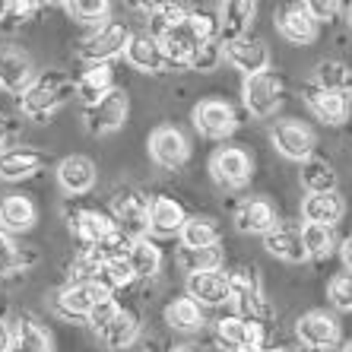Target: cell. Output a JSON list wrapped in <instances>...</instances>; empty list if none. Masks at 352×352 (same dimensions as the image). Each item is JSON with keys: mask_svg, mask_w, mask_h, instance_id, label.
I'll list each match as a JSON object with an SVG mask.
<instances>
[{"mask_svg": "<svg viewBox=\"0 0 352 352\" xmlns=\"http://www.w3.org/2000/svg\"><path fill=\"white\" fill-rule=\"evenodd\" d=\"M76 92L74 82H67V76L60 74H45L35 76V82L19 96V111L32 121H45L64 105L67 98Z\"/></svg>", "mask_w": 352, "mask_h": 352, "instance_id": "1", "label": "cell"}, {"mask_svg": "<svg viewBox=\"0 0 352 352\" xmlns=\"http://www.w3.org/2000/svg\"><path fill=\"white\" fill-rule=\"evenodd\" d=\"M127 92L124 89H111L108 96H102L92 105H82V124L92 137H105V133H115L118 127H124L127 121Z\"/></svg>", "mask_w": 352, "mask_h": 352, "instance_id": "2", "label": "cell"}, {"mask_svg": "<svg viewBox=\"0 0 352 352\" xmlns=\"http://www.w3.org/2000/svg\"><path fill=\"white\" fill-rule=\"evenodd\" d=\"M251 172H254V162H251V156L241 146H222L210 159V175L226 190L245 188L248 181H251Z\"/></svg>", "mask_w": 352, "mask_h": 352, "instance_id": "3", "label": "cell"}, {"mask_svg": "<svg viewBox=\"0 0 352 352\" xmlns=\"http://www.w3.org/2000/svg\"><path fill=\"white\" fill-rule=\"evenodd\" d=\"M111 216H115L121 235H127L131 241L146 238L149 232V200L137 190H121L111 200Z\"/></svg>", "mask_w": 352, "mask_h": 352, "instance_id": "4", "label": "cell"}, {"mask_svg": "<svg viewBox=\"0 0 352 352\" xmlns=\"http://www.w3.org/2000/svg\"><path fill=\"white\" fill-rule=\"evenodd\" d=\"M131 29L121 23H108L102 25L98 32H92L89 38L82 41V60H89V64H108L111 58H118V54H127V45H131Z\"/></svg>", "mask_w": 352, "mask_h": 352, "instance_id": "5", "label": "cell"}, {"mask_svg": "<svg viewBox=\"0 0 352 352\" xmlns=\"http://www.w3.org/2000/svg\"><path fill=\"white\" fill-rule=\"evenodd\" d=\"M241 102L254 118H270L283 102V80L276 74H257L245 76V89H241Z\"/></svg>", "mask_w": 352, "mask_h": 352, "instance_id": "6", "label": "cell"}, {"mask_svg": "<svg viewBox=\"0 0 352 352\" xmlns=\"http://www.w3.org/2000/svg\"><path fill=\"white\" fill-rule=\"evenodd\" d=\"M149 159L162 168H181V165L188 162L190 156V146H188V137L172 127V124H162L156 131L149 133Z\"/></svg>", "mask_w": 352, "mask_h": 352, "instance_id": "7", "label": "cell"}, {"mask_svg": "<svg viewBox=\"0 0 352 352\" xmlns=\"http://www.w3.org/2000/svg\"><path fill=\"white\" fill-rule=\"evenodd\" d=\"M102 298H111V292L98 279H86V283H70V286L60 289L54 305L64 318H89V311Z\"/></svg>", "mask_w": 352, "mask_h": 352, "instance_id": "8", "label": "cell"}, {"mask_svg": "<svg viewBox=\"0 0 352 352\" xmlns=\"http://www.w3.org/2000/svg\"><path fill=\"white\" fill-rule=\"evenodd\" d=\"M194 127L210 140L232 137L238 127L235 108H232L229 102H222V98H204V102L194 108Z\"/></svg>", "mask_w": 352, "mask_h": 352, "instance_id": "9", "label": "cell"}, {"mask_svg": "<svg viewBox=\"0 0 352 352\" xmlns=\"http://www.w3.org/2000/svg\"><path fill=\"white\" fill-rule=\"evenodd\" d=\"M270 140L276 153L292 162H308L314 156V133L311 127H305L298 121H279L270 131Z\"/></svg>", "mask_w": 352, "mask_h": 352, "instance_id": "10", "label": "cell"}, {"mask_svg": "<svg viewBox=\"0 0 352 352\" xmlns=\"http://www.w3.org/2000/svg\"><path fill=\"white\" fill-rule=\"evenodd\" d=\"M222 51H226V60H229L232 67H238L245 76L267 74V67H270V51H267V45H263L261 38H251V35L222 45Z\"/></svg>", "mask_w": 352, "mask_h": 352, "instance_id": "11", "label": "cell"}, {"mask_svg": "<svg viewBox=\"0 0 352 352\" xmlns=\"http://www.w3.org/2000/svg\"><path fill=\"white\" fill-rule=\"evenodd\" d=\"M295 336L308 349H330V346L340 343V324L327 311H308L295 324Z\"/></svg>", "mask_w": 352, "mask_h": 352, "instance_id": "12", "label": "cell"}, {"mask_svg": "<svg viewBox=\"0 0 352 352\" xmlns=\"http://www.w3.org/2000/svg\"><path fill=\"white\" fill-rule=\"evenodd\" d=\"M32 82H35L32 58L16 48H0V89L23 96Z\"/></svg>", "mask_w": 352, "mask_h": 352, "instance_id": "13", "label": "cell"}, {"mask_svg": "<svg viewBox=\"0 0 352 352\" xmlns=\"http://www.w3.org/2000/svg\"><path fill=\"white\" fill-rule=\"evenodd\" d=\"M48 156L35 146H7L0 149V178L3 181H23L41 172Z\"/></svg>", "mask_w": 352, "mask_h": 352, "instance_id": "14", "label": "cell"}, {"mask_svg": "<svg viewBox=\"0 0 352 352\" xmlns=\"http://www.w3.org/2000/svg\"><path fill=\"white\" fill-rule=\"evenodd\" d=\"M276 210L263 197H248L235 210V229L245 232V235H267V232L276 229Z\"/></svg>", "mask_w": 352, "mask_h": 352, "instance_id": "15", "label": "cell"}, {"mask_svg": "<svg viewBox=\"0 0 352 352\" xmlns=\"http://www.w3.org/2000/svg\"><path fill=\"white\" fill-rule=\"evenodd\" d=\"M276 29L292 45H311L314 35H318V19L311 16L308 3H289L276 16Z\"/></svg>", "mask_w": 352, "mask_h": 352, "instance_id": "16", "label": "cell"}, {"mask_svg": "<svg viewBox=\"0 0 352 352\" xmlns=\"http://www.w3.org/2000/svg\"><path fill=\"white\" fill-rule=\"evenodd\" d=\"M226 279H229V302L235 305V311L241 318H254V311L263 308L261 283H257L254 270H232Z\"/></svg>", "mask_w": 352, "mask_h": 352, "instance_id": "17", "label": "cell"}, {"mask_svg": "<svg viewBox=\"0 0 352 352\" xmlns=\"http://www.w3.org/2000/svg\"><path fill=\"white\" fill-rule=\"evenodd\" d=\"M188 222V213L184 206L175 200V197H153L149 200V232L159 238H168V235H181Z\"/></svg>", "mask_w": 352, "mask_h": 352, "instance_id": "18", "label": "cell"}, {"mask_svg": "<svg viewBox=\"0 0 352 352\" xmlns=\"http://www.w3.org/2000/svg\"><path fill=\"white\" fill-rule=\"evenodd\" d=\"M257 16V3H248V0H232V3H222L219 10V41L229 45L235 38H245L251 23Z\"/></svg>", "mask_w": 352, "mask_h": 352, "instance_id": "19", "label": "cell"}, {"mask_svg": "<svg viewBox=\"0 0 352 352\" xmlns=\"http://www.w3.org/2000/svg\"><path fill=\"white\" fill-rule=\"evenodd\" d=\"M305 102H308V108H311L320 121L333 124V127H336V124H343L346 118H349V98L340 96V92L320 89V86H314V82H308V86H305Z\"/></svg>", "mask_w": 352, "mask_h": 352, "instance_id": "20", "label": "cell"}, {"mask_svg": "<svg viewBox=\"0 0 352 352\" xmlns=\"http://www.w3.org/2000/svg\"><path fill=\"white\" fill-rule=\"evenodd\" d=\"M263 248H267L273 257H279V261H286V263L308 261L305 245H302V229L286 226V222H276V229L263 235Z\"/></svg>", "mask_w": 352, "mask_h": 352, "instance_id": "21", "label": "cell"}, {"mask_svg": "<svg viewBox=\"0 0 352 352\" xmlns=\"http://www.w3.org/2000/svg\"><path fill=\"white\" fill-rule=\"evenodd\" d=\"M58 181L70 197L89 194L92 184H96V165L86 156H67L64 162L58 165Z\"/></svg>", "mask_w": 352, "mask_h": 352, "instance_id": "22", "label": "cell"}, {"mask_svg": "<svg viewBox=\"0 0 352 352\" xmlns=\"http://www.w3.org/2000/svg\"><path fill=\"white\" fill-rule=\"evenodd\" d=\"M343 213H346V204L336 190L333 194H308L302 200L305 222H314V226H330L333 229L336 222L343 219Z\"/></svg>", "mask_w": 352, "mask_h": 352, "instance_id": "23", "label": "cell"}, {"mask_svg": "<svg viewBox=\"0 0 352 352\" xmlns=\"http://www.w3.org/2000/svg\"><path fill=\"white\" fill-rule=\"evenodd\" d=\"M188 298H194L197 305L216 308V305L229 302V279L222 273H197L188 276Z\"/></svg>", "mask_w": 352, "mask_h": 352, "instance_id": "24", "label": "cell"}, {"mask_svg": "<svg viewBox=\"0 0 352 352\" xmlns=\"http://www.w3.org/2000/svg\"><path fill=\"white\" fill-rule=\"evenodd\" d=\"M35 226V204L23 194H10L0 200V229L13 235V232H29Z\"/></svg>", "mask_w": 352, "mask_h": 352, "instance_id": "25", "label": "cell"}, {"mask_svg": "<svg viewBox=\"0 0 352 352\" xmlns=\"http://www.w3.org/2000/svg\"><path fill=\"white\" fill-rule=\"evenodd\" d=\"M111 89H118L111 64H89L82 70L80 80H76V96L82 98V105H92V102H98V98L108 96Z\"/></svg>", "mask_w": 352, "mask_h": 352, "instance_id": "26", "label": "cell"}, {"mask_svg": "<svg viewBox=\"0 0 352 352\" xmlns=\"http://www.w3.org/2000/svg\"><path fill=\"white\" fill-rule=\"evenodd\" d=\"M197 45H200V41L190 35L188 23L159 38V48H162V58L168 67H190V60H194V54H197Z\"/></svg>", "mask_w": 352, "mask_h": 352, "instance_id": "27", "label": "cell"}, {"mask_svg": "<svg viewBox=\"0 0 352 352\" xmlns=\"http://www.w3.org/2000/svg\"><path fill=\"white\" fill-rule=\"evenodd\" d=\"M140 7L149 13V35L156 41L162 38V35H168L172 29L184 25L190 16V10L184 7V3H140Z\"/></svg>", "mask_w": 352, "mask_h": 352, "instance_id": "28", "label": "cell"}, {"mask_svg": "<svg viewBox=\"0 0 352 352\" xmlns=\"http://www.w3.org/2000/svg\"><path fill=\"white\" fill-rule=\"evenodd\" d=\"M127 60H131L137 70H143V74H159V70H165V58H162V48H159V41L153 38V35H133L131 45H127Z\"/></svg>", "mask_w": 352, "mask_h": 352, "instance_id": "29", "label": "cell"}, {"mask_svg": "<svg viewBox=\"0 0 352 352\" xmlns=\"http://www.w3.org/2000/svg\"><path fill=\"white\" fill-rule=\"evenodd\" d=\"M10 352H51V336L45 333L38 320L19 318L13 324V340H10Z\"/></svg>", "mask_w": 352, "mask_h": 352, "instance_id": "30", "label": "cell"}, {"mask_svg": "<svg viewBox=\"0 0 352 352\" xmlns=\"http://www.w3.org/2000/svg\"><path fill=\"white\" fill-rule=\"evenodd\" d=\"M181 245L197 251V248H216L219 245V226L210 216H188L184 229H181Z\"/></svg>", "mask_w": 352, "mask_h": 352, "instance_id": "31", "label": "cell"}, {"mask_svg": "<svg viewBox=\"0 0 352 352\" xmlns=\"http://www.w3.org/2000/svg\"><path fill=\"white\" fill-rule=\"evenodd\" d=\"M302 184L308 194H333L336 190V172L327 159L311 156L308 162H302Z\"/></svg>", "mask_w": 352, "mask_h": 352, "instance_id": "32", "label": "cell"}, {"mask_svg": "<svg viewBox=\"0 0 352 352\" xmlns=\"http://www.w3.org/2000/svg\"><path fill=\"white\" fill-rule=\"evenodd\" d=\"M314 86L327 92H340L349 96L352 92V67H346L343 60H320L314 70Z\"/></svg>", "mask_w": 352, "mask_h": 352, "instance_id": "33", "label": "cell"}, {"mask_svg": "<svg viewBox=\"0 0 352 352\" xmlns=\"http://www.w3.org/2000/svg\"><path fill=\"white\" fill-rule=\"evenodd\" d=\"M127 261H131L133 273H137V279H153L159 273V267H162V251H159L149 238H137L131 245V254H127Z\"/></svg>", "mask_w": 352, "mask_h": 352, "instance_id": "34", "label": "cell"}, {"mask_svg": "<svg viewBox=\"0 0 352 352\" xmlns=\"http://www.w3.org/2000/svg\"><path fill=\"white\" fill-rule=\"evenodd\" d=\"M178 263L184 267V273H188V276H197V273H219L222 251H219V245H216V248H197V251L181 248Z\"/></svg>", "mask_w": 352, "mask_h": 352, "instance_id": "35", "label": "cell"}, {"mask_svg": "<svg viewBox=\"0 0 352 352\" xmlns=\"http://www.w3.org/2000/svg\"><path fill=\"white\" fill-rule=\"evenodd\" d=\"M165 320L172 330H181V333H190L204 324V311L194 298H175L168 308H165Z\"/></svg>", "mask_w": 352, "mask_h": 352, "instance_id": "36", "label": "cell"}, {"mask_svg": "<svg viewBox=\"0 0 352 352\" xmlns=\"http://www.w3.org/2000/svg\"><path fill=\"white\" fill-rule=\"evenodd\" d=\"M302 245H305V254L314 257V261H324L330 257V251L336 248V238L330 226H314V222H305L302 226Z\"/></svg>", "mask_w": 352, "mask_h": 352, "instance_id": "37", "label": "cell"}, {"mask_svg": "<svg viewBox=\"0 0 352 352\" xmlns=\"http://www.w3.org/2000/svg\"><path fill=\"white\" fill-rule=\"evenodd\" d=\"M137 333H140L137 314H133V311H124V308H121V314L111 320V327L102 333V340H105L111 349H127V346L137 340Z\"/></svg>", "mask_w": 352, "mask_h": 352, "instance_id": "38", "label": "cell"}, {"mask_svg": "<svg viewBox=\"0 0 352 352\" xmlns=\"http://www.w3.org/2000/svg\"><path fill=\"white\" fill-rule=\"evenodd\" d=\"M64 10L76 23L82 25H108V13H111V3L108 0H74V3H64Z\"/></svg>", "mask_w": 352, "mask_h": 352, "instance_id": "39", "label": "cell"}, {"mask_svg": "<svg viewBox=\"0 0 352 352\" xmlns=\"http://www.w3.org/2000/svg\"><path fill=\"white\" fill-rule=\"evenodd\" d=\"M133 279H137V273H133V267H131L127 257H108V261L102 263V273H98V283H102L108 292L127 289Z\"/></svg>", "mask_w": 352, "mask_h": 352, "instance_id": "40", "label": "cell"}, {"mask_svg": "<svg viewBox=\"0 0 352 352\" xmlns=\"http://www.w3.org/2000/svg\"><path fill=\"white\" fill-rule=\"evenodd\" d=\"M32 261H35V254H23V251L13 245V238L0 229V276L23 270L25 263H32Z\"/></svg>", "mask_w": 352, "mask_h": 352, "instance_id": "41", "label": "cell"}, {"mask_svg": "<svg viewBox=\"0 0 352 352\" xmlns=\"http://www.w3.org/2000/svg\"><path fill=\"white\" fill-rule=\"evenodd\" d=\"M216 340L222 346H229L232 352L238 346H245V318L241 314H229V318H219L216 320Z\"/></svg>", "mask_w": 352, "mask_h": 352, "instance_id": "42", "label": "cell"}, {"mask_svg": "<svg viewBox=\"0 0 352 352\" xmlns=\"http://www.w3.org/2000/svg\"><path fill=\"white\" fill-rule=\"evenodd\" d=\"M188 29L200 45H204V41H219V19H216L213 13H206V10H190Z\"/></svg>", "mask_w": 352, "mask_h": 352, "instance_id": "43", "label": "cell"}, {"mask_svg": "<svg viewBox=\"0 0 352 352\" xmlns=\"http://www.w3.org/2000/svg\"><path fill=\"white\" fill-rule=\"evenodd\" d=\"M118 314H121V305H118L115 298H102V302H96V308L89 311V318L86 320H89V327L102 336L108 327H111V320H115Z\"/></svg>", "mask_w": 352, "mask_h": 352, "instance_id": "44", "label": "cell"}, {"mask_svg": "<svg viewBox=\"0 0 352 352\" xmlns=\"http://www.w3.org/2000/svg\"><path fill=\"white\" fill-rule=\"evenodd\" d=\"M219 60H226L222 41H204V45H197V54H194V60H190V67H194V70L210 74V70H216V67H219Z\"/></svg>", "mask_w": 352, "mask_h": 352, "instance_id": "45", "label": "cell"}, {"mask_svg": "<svg viewBox=\"0 0 352 352\" xmlns=\"http://www.w3.org/2000/svg\"><path fill=\"white\" fill-rule=\"evenodd\" d=\"M330 302L340 308V311H352V273H340V276L330 279Z\"/></svg>", "mask_w": 352, "mask_h": 352, "instance_id": "46", "label": "cell"}, {"mask_svg": "<svg viewBox=\"0 0 352 352\" xmlns=\"http://www.w3.org/2000/svg\"><path fill=\"white\" fill-rule=\"evenodd\" d=\"M38 10V3H32V0H7V16H3V23H0V29H16V25L29 23L32 19V13Z\"/></svg>", "mask_w": 352, "mask_h": 352, "instance_id": "47", "label": "cell"}, {"mask_svg": "<svg viewBox=\"0 0 352 352\" xmlns=\"http://www.w3.org/2000/svg\"><path fill=\"white\" fill-rule=\"evenodd\" d=\"M308 10H311V16L318 19V23H320V19H327V23H330V19L343 10V3H333V0H330V3H327V0H311V3H308Z\"/></svg>", "mask_w": 352, "mask_h": 352, "instance_id": "48", "label": "cell"}, {"mask_svg": "<svg viewBox=\"0 0 352 352\" xmlns=\"http://www.w3.org/2000/svg\"><path fill=\"white\" fill-rule=\"evenodd\" d=\"M267 340V330L257 318H245V346H263Z\"/></svg>", "mask_w": 352, "mask_h": 352, "instance_id": "49", "label": "cell"}, {"mask_svg": "<svg viewBox=\"0 0 352 352\" xmlns=\"http://www.w3.org/2000/svg\"><path fill=\"white\" fill-rule=\"evenodd\" d=\"M10 340H13V330L0 320V352H10Z\"/></svg>", "mask_w": 352, "mask_h": 352, "instance_id": "50", "label": "cell"}, {"mask_svg": "<svg viewBox=\"0 0 352 352\" xmlns=\"http://www.w3.org/2000/svg\"><path fill=\"white\" fill-rule=\"evenodd\" d=\"M340 254H343V263H346V270L352 273V235L343 241V248H340Z\"/></svg>", "mask_w": 352, "mask_h": 352, "instance_id": "51", "label": "cell"}, {"mask_svg": "<svg viewBox=\"0 0 352 352\" xmlns=\"http://www.w3.org/2000/svg\"><path fill=\"white\" fill-rule=\"evenodd\" d=\"M235 352H270L267 346H238Z\"/></svg>", "mask_w": 352, "mask_h": 352, "instance_id": "52", "label": "cell"}, {"mask_svg": "<svg viewBox=\"0 0 352 352\" xmlns=\"http://www.w3.org/2000/svg\"><path fill=\"white\" fill-rule=\"evenodd\" d=\"M3 16H7V0H0V23H3Z\"/></svg>", "mask_w": 352, "mask_h": 352, "instance_id": "53", "label": "cell"}, {"mask_svg": "<svg viewBox=\"0 0 352 352\" xmlns=\"http://www.w3.org/2000/svg\"><path fill=\"white\" fill-rule=\"evenodd\" d=\"M172 352H197L194 346H178V349H172Z\"/></svg>", "mask_w": 352, "mask_h": 352, "instance_id": "54", "label": "cell"}, {"mask_svg": "<svg viewBox=\"0 0 352 352\" xmlns=\"http://www.w3.org/2000/svg\"><path fill=\"white\" fill-rule=\"evenodd\" d=\"M0 143H3V118H0Z\"/></svg>", "mask_w": 352, "mask_h": 352, "instance_id": "55", "label": "cell"}, {"mask_svg": "<svg viewBox=\"0 0 352 352\" xmlns=\"http://www.w3.org/2000/svg\"><path fill=\"white\" fill-rule=\"evenodd\" d=\"M346 16H349V25H352V3H349V10H346Z\"/></svg>", "mask_w": 352, "mask_h": 352, "instance_id": "56", "label": "cell"}, {"mask_svg": "<svg viewBox=\"0 0 352 352\" xmlns=\"http://www.w3.org/2000/svg\"><path fill=\"white\" fill-rule=\"evenodd\" d=\"M343 352H352V343H346V346H343Z\"/></svg>", "mask_w": 352, "mask_h": 352, "instance_id": "57", "label": "cell"}, {"mask_svg": "<svg viewBox=\"0 0 352 352\" xmlns=\"http://www.w3.org/2000/svg\"><path fill=\"white\" fill-rule=\"evenodd\" d=\"M276 352H295V349H276Z\"/></svg>", "mask_w": 352, "mask_h": 352, "instance_id": "58", "label": "cell"}]
</instances>
